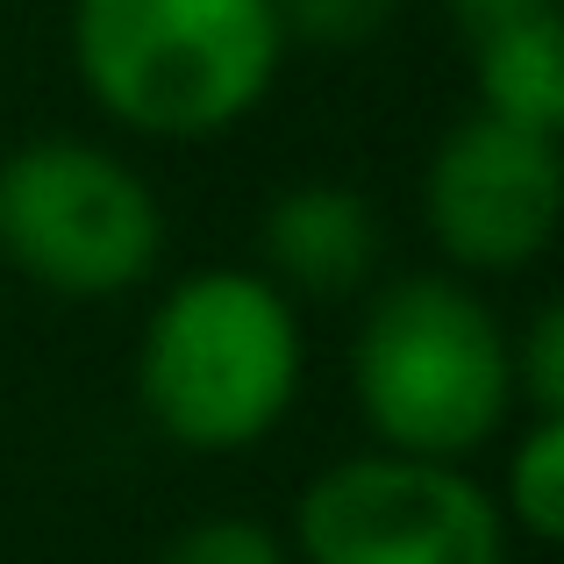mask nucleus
Instances as JSON below:
<instances>
[{
	"mask_svg": "<svg viewBox=\"0 0 564 564\" xmlns=\"http://www.w3.org/2000/svg\"><path fill=\"white\" fill-rule=\"evenodd\" d=\"M307 386L301 307L258 264H207L158 293L137 336V408L172 451L243 457Z\"/></svg>",
	"mask_w": 564,
	"mask_h": 564,
	"instance_id": "obj_1",
	"label": "nucleus"
},
{
	"mask_svg": "<svg viewBox=\"0 0 564 564\" xmlns=\"http://www.w3.org/2000/svg\"><path fill=\"white\" fill-rule=\"evenodd\" d=\"M272 0H72V72L129 137L215 143L286 72Z\"/></svg>",
	"mask_w": 564,
	"mask_h": 564,
	"instance_id": "obj_2",
	"label": "nucleus"
},
{
	"mask_svg": "<svg viewBox=\"0 0 564 564\" xmlns=\"http://www.w3.org/2000/svg\"><path fill=\"white\" fill-rule=\"evenodd\" d=\"M350 400L379 451L465 465L522 414L508 322L457 272L386 279L350 336Z\"/></svg>",
	"mask_w": 564,
	"mask_h": 564,
	"instance_id": "obj_3",
	"label": "nucleus"
},
{
	"mask_svg": "<svg viewBox=\"0 0 564 564\" xmlns=\"http://www.w3.org/2000/svg\"><path fill=\"white\" fill-rule=\"evenodd\" d=\"M0 258L57 301H122L165 264V200L108 143L36 137L0 158Z\"/></svg>",
	"mask_w": 564,
	"mask_h": 564,
	"instance_id": "obj_4",
	"label": "nucleus"
},
{
	"mask_svg": "<svg viewBox=\"0 0 564 564\" xmlns=\"http://www.w3.org/2000/svg\"><path fill=\"white\" fill-rule=\"evenodd\" d=\"M494 486L443 457L358 451L322 465L293 500V564H508Z\"/></svg>",
	"mask_w": 564,
	"mask_h": 564,
	"instance_id": "obj_5",
	"label": "nucleus"
},
{
	"mask_svg": "<svg viewBox=\"0 0 564 564\" xmlns=\"http://www.w3.org/2000/svg\"><path fill=\"white\" fill-rule=\"evenodd\" d=\"M564 151L557 137L471 108L422 165V229L457 279H514L557 243Z\"/></svg>",
	"mask_w": 564,
	"mask_h": 564,
	"instance_id": "obj_6",
	"label": "nucleus"
},
{
	"mask_svg": "<svg viewBox=\"0 0 564 564\" xmlns=\"http://www.w3.org/2000/svg\"><path fill=\"white\" fill-rule=\"evenodd\" d=\"M386 221L358 186L301 180L258 215V272L293 307H336L379 286Z\"/></svg>",
	"mask_w": 564,
	"mask_h": 564,
	"instance_id": "obj_7",
	"label": "nucleus"
},
{
	"mask_svg": "<svg viewBox=\"0 0 564 564\" xmlns=\"http://www.w3.org/2000/svg\"><path fill=\"white\" fill-rule=\"evenodd\" d=\"M471 86H479L486 115L557 137L564 129V29H557V14H529V22L500 29V36L471 43Z\"/></svg>",
	"mask_w": 564,
	"mask_h": 564,
	"instance_id": "obj_8",
	"label": "nucleus"
},
{
	"mask_svg": "<svg viewBox=\"0 0 564 564\" xmlns=\"http://www.w3.org/2000/svg\"><path fill=\"white\" fill-rule=\"evenodd\" d=\"M500 514L508 536L551 551L564 536V414H522L508 443V479H500Z\"/></svg>",
	"mask_w": 564,
	"mask_h": 564,
	"instance_id": "obj_9",
	"label": "nucleus"
},
{
	"mask_svg": "<svg viewBox=\"0 0 564 564\" xmlns=\"http://www.w3.org/2000/svg\"><path fill=\"white\" fill-rule=\"evenodd\" d=\"M514 365V408L522 414H564V307L543 301L522 329H508Z\"/></svg>",
	"mask_w": 564,
	"mask_h": 564,
	"instance_id": "obj_10",
	"label": "nucleus"
},
{
	"mask_svg": "<svg viewBox=\"0 0 564 564\" xmlns=\"http://www.w3.org/2000/svg\"><path fill=\"white\" fill-rule=\"evenodd\" d=\"M151 564H293V551L279 529L250 522V514H200Z\"/></svg>",
	"mask_w": 564,
	"mask_h": 564,
	"instance_id": "obj_11",
	"label": "nucleus"
},
{
	"mask_svg": "<svg viewBox=\"0 0 564 564\" xmlns=\"http://www.w3.org/2000/svg\"><path fill=\"white\" fill-rule=\"evenodd\" d=\"M286 43H315V51H365L386 36L400 0H272Z\"/></svg>",
	"mask_w": 564,
	"mask_h": 564,
	"instance_id": "obj_12",
	"label": "nucleus"
},
{
	"mask_svg": "<svg viewBox=\"0 0 564 564\" xmlns=\"http://www.w3.org/2000/svg\"><path fill=\"white\" fill-rule=\"evenodd\" d=\"M443 14H451V29L465 36V51H471V43L500 36V29L529 22V14H557V0H443Z\"/></svg>",
	"mask_w": 564,
	"mask_h": 564,
	"instance_id": "obj_13",
	"label": "nucleus"
}]
</instances>
